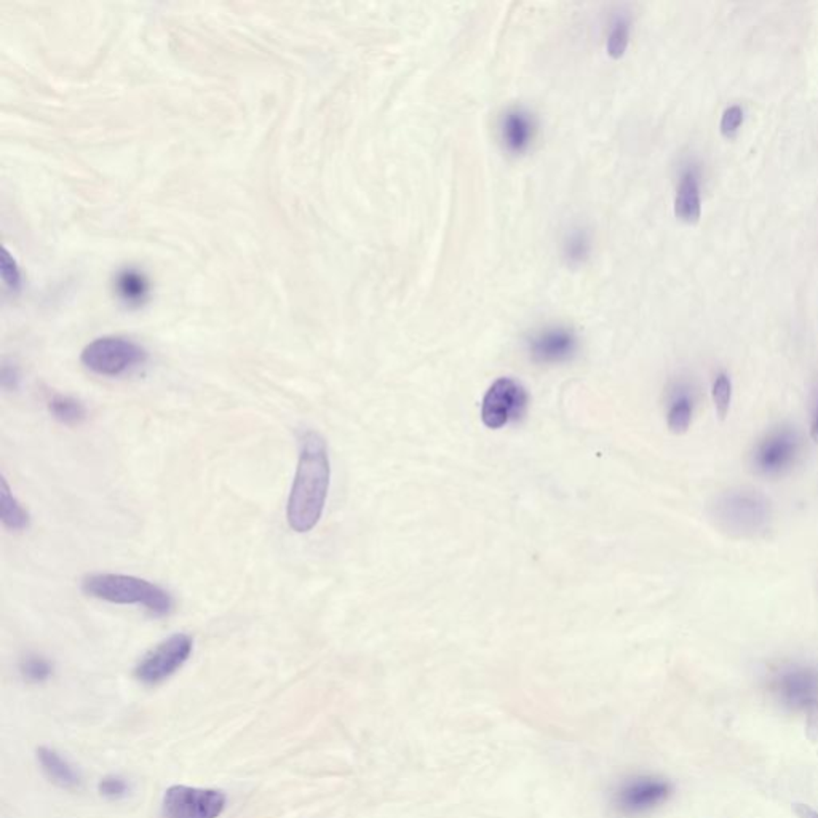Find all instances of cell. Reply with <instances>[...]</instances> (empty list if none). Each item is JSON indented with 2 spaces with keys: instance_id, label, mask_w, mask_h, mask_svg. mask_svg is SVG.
<instances>
[{
  "instance_id": "obj_1",
  "label": "cell",
  "mask_w": 818,
  "mask_h": 818,
  "mask_svg": "<svg viewBox=\"0 0 818 818\" xmlns=\"http://www.w3.org/2000/svg\"><path fill=\"white\" fill-rule=\"evenodd\" d=\"M328 446L318 432H306L301 438L298 468L291 486L286 520L293 531L309 533L318 525L328 498Z\"/></svg>"
},
{
  "instance_id": "obj_2",
  "label": "cell",
  "mask_w": 818,
  "mask_h": 818,
  "mask_svg": "<svg viewBox=\"0 0 818 818\" xmlns=\"http://www.w3.org/2000/svg\"><path fill=\"white\" fill-rule=\"evenodd\" d=\"M82 590L88 597L115 605L143 606L155 616H167L173 609V599L167 590L133 575L93 574L85 577Z\"/></svg>"
},
{
  "instance_id": "obj_3",
  "label": "cell",
  "mask_w": 818,
  "mask_h": 818,
  "mask_svg": "<svg viewBox=\"0 0 818 818\" xmlns=\"http://www.w3.org/2000/svg\"><path fill=\"white\" fill-rule=\"evenodd\" d=\"M673 787L656 775H635L622 781L612 793V807L622 817H644L668 801Z\"/></svg>"
},
{
  "instance_id": "obj_4",
  "label": "cell",
  "mask_w": 818,
  "mask_h": 818,
  "mask_svg": "<svg viewBox=\"0 0 818 818\" xmlns=\"http://www.w3.org/2000/svg\"><path fill=\"white\" fill-rule=\"evenodd\" d=\"M145 349L130 339L101 337L85 347L82 363L96 375L120 376L145 363Z\"/></svg>"
},
{
  "instance_id": "obj_5",
  "label": "cell",
  "mask_w": 818,
  "mask_h": 818,
  "mask_svg": "<svg viewBox=\"0 0 818 818\" xmlns=\"http://www.w3.org/2000/svg\"><path fill=\"white\" fill-rule=\"evenodd\" d=\"M529 393L512 377H500L491 385L483 398V424L490 428H502L521 419L528 411Z\"/></svg>"
},
{
  "instance_id": "obj_6",
  "label": "cell",
  "mask_w": 818,
  "mask_h": 818,
  "mask_svg": "<svg viewBox=\"0 0 818 818\" xmlns=\"http://www.w3.org/2000/svg\"><path fill=\"white\" fill-rule=\"evenodd\" d=\"M192 648H194V641L191 636L184 635V633L169 636L141 658V662L135 670V676L147 686H153L161 681L169 680L171 674L177 673L178 670L189 660Z\"/></svg>"
},
{
  "instance_id": "obj_7",
  "label": "cell",
  "mask_w": 818,
  "mask_h": 818,
  "mask_svg": "<svg viewBox=\"0 0 818 818\" xmlns=\"http://www.w3.org/2000/svg\"><path fill=\"white\" fill-rule=\"evenodd\" d=\"M226 807V796L216 789L171 787L163 797L167 818H218Z\"/></svg>"
},
{
  "instance_id": "obj_8",
  "label": "cell",
  "mask_w": 818,
  "mask_h": 818,
  "mask_svg": "<svg viewBox=\"0 0 818 818\" xmlns=\"http://www.w3.org/2000/svg\"><path fill=\"white\" fill-rule=\"evenodd\" d=\"M577 352V336L573 329L550 326L535 333L529 341V353L537 363L557 365L573 359Z\"/></svg>"
},
{
  "instance_id": "obj_9",
  "label": "cell",
  "mask_w": 818,
  "mask_h": 818,
  "mask_svg": "<svg viewBox=\"0 0 818 818\" xmlns=\"http://www.w3.org/2000/svg\"><path fill=\"white\" fill-rule=\"evenodd\" d=\"M500 141L510 153H525L535 138L534 117L528 111L513 107L500 119Z\"/></svg>"
},
{
  "instance_id": "obj_10",
  "label": "cell",
  "mask_w": 818,
  "mask_h": 818,
  "mask_svg": "<svg viewBox=\"0 0 818 818\" xmlns=\"http://www.w3.org/2000/svg\"><path fill=\"white\" fill-rule=\"evenodd\" d=\"M38 763L42 765V771L45 773L46 777L54 781V785L62 788H76L80 783V777L76 773V769L62 759L54 749L42 748L37 749Z\"/></svg>"
},
{
  "instance_id": "obj_11",
  "label": "cell",
  "mask_w": 818,
  "mask_h": 818,
  "mask_svg": "<svg viewBox=\"0 0 818 818\" xmlns=\"http://www.w3.org/2000/svg\"><path fill=\"white\" fill-rule=\"evenodd\" d=\"M817 681L804 674H788L787 680L781 682V696L785 704L793 708H804L818 700Z\"/></svg>"
},
{
  "instance_id": "obj_12",
  "label": "cell",
  "mask_w": 818,
  "mask_h": 818,
  "mask_svg": "<svg viewBox=\"0 0 818 818\" xmlns=\"http://www.w3.org/2000/svg\"><path fill=\"white\" fill-rule=\"evenodd\" d=\"M674 213L680 218L681 221L692 222L698 221L700 218V192L697 186L694 175H684L681 179L676 200H674Z\"/></svg>"
},
{
  "instance_id": "obj_13",
  "label": "cell",
  "mask_w": 818,
  "mask_h": 818,
  "mask_svg": "<svg viewBox=\"0 0 818 818\" xmlns=\"http://www.w3.org/2000/svg\"><path fill=\"white\" fill-rule=\"evenodd\" d=\"M115 290L125 304L141 306L145 304L149 294V282L143 272H138L135 269H125L117 276Z\"/></svg>"
},
{
  "instance_id": "obj_14",
  "label": "cell",
  "mask_w": 818,
  "mask_h": 818,
  "mask_svg": "<svg viewBox=\"0 0 818 818\" xmlns=\"http://www.w3.org/2000/svg\"><path fill=\"white\" fill-rule=\"evenodd\" d=\"M0 518L12 531H24L29 526V513L18 502L4 478L0 482Z\"/></svg>"
},
{
  "instance_id": "obj_15",
  "label": "cell",
  "mask_w": 818,
  "mask_h": 818,
  "mask_svg": "<svg viewBox=\"0 0 818 818\" xmlns=\"http://www.w3.org/2000/svg\"><path fill=\"white\" fill-rule=\"evenodd\" d=\"M48 409L56 421L74 426L85 419L87 409L85 406L76 400V398L68 397V395H54L48 401Z\"/></svg>"
},
{
  "instance_id": "obj_16",
  "label": "cell",
  "mask_w": 818,
  "mask_h": 818,
  "mask_svg": "<svg viewBox=\"0 0 818 818\" xmlns=\"http://www.w3.org/2000/svg\"><path fill=\"white\" fill-rule=\"evenodd\" d=\"M690 421H692V405H690V401L686 397L676 398L672 406H670L668 416H666V424H668L670 432H673L676 435L686 434L689 426H690Z\"/></svg>"
},
{
  "instance_id": "obj_17",
  "label": "cell",
  "mask_w": 818,
  "mask_h": 818,
  "mask_svg": "<svg viewBox=\"0 0 818 818\" xmlns=\"http://www.w3.org/2000/svg\"><path fill=\"white\" fill-rule=\"evenodd\" d=\"M24 680L29 682H44L52 676V664L40 656H28L20 665Z\"/></svg>"
},
{
  "instance_id": "obj_18",
  "label": "cell",
  "mask_w": 818,
  "mask_h": 818,
  "mask_svg": "<svg viewBox=\"0 0 818 818\" xmlns=\"http://www.w3.org/2000/svg\"><path fill=\"white\" fill-rule=\"evenodd\" d=\"M731 401H732V384L726 375H719L716 381L713 384V403L716 408L719 419L724 421L731 409Z\"/></svg>"
},
{
  "instance_id": "obj_19",
  "label": "cell",
  "mask_w": 818,
  "mask_h": 818,
  "mask_svg": "<svg viewBox=\"0 0 818 818\" xmlns=\"http://www.w3.org/2000/svg\"><path fill=\"white\" fill-rule=\"evenodd\" d=\"M628 36H630V28H628L627 20L619 18L614 28L611 29V36L607 38V50L612 56H620L625 52L628 45Z\"/></svg>"
},
{
  "instance_id": "obj_20",
  "label": "cell",
  "mask_w": 818,
  "mask_h": 818,
  "mask_svg": "<svg viewBox=\"0 0 818 818\" xmlns=\"http://www.w3.org/2000/svg\"><path fill=\"white\" fill-rule=\"evenodd\" d=\"M742 122H743L742 107L740 106L727 107L726 111H724V114H723V119H721V125H719V128H721V133H723L724 136H727V138H731V136H734L735 133L739 131V128H740V125H742Z\"/></svg>"
},
{
  "instance_id": "obj_21",
  "label": "cell",
  "mask_w": 818,
  "mask_h": 818,
  "mask_svg": "<svg viewBox=\"0 0 818 818\" xmlns=\"http://www.w3.org/2000/svg\"><path fill=\"white\" fill-rule=\"evenodd\" d=\"M127 791H128V785L120 777L112 775V777H106V779L101 781L100 793L109 797V799L123 797V796L127 795Z\"/></svg>"
},
{
  "instance_id": "obj_22",
  "label": "cell",
  "mask_w": 818,
  "mask_h": 818,
  "mask_svg": "<svg viewBox=\"0 0 818 818\" xmlns=\"http://www.w3.org/2000/svg\"><path fill=\"white\" fill-rule=\"evenodd\" d=\"M2 277H4V280H5V284L8 286H12V288L20 286V280H21L20 269H18L15 260L10 256V252L7 250H4V252H2Z\"/></svg>"
},
{
  "instance_id": "obj_23",
  "label": "cell",
  "mask_w": 818,
  "mask_h": 818,
  "mask_svg": "<svg viewBox=\"0 0 818 818\" xmlns=\"http://www.w3.org/2000/svg\"><path fill=\"white\" fill-rule=\"evenodd\" d=\"M806 737L809 742L818 743V700L806 706Z\"/></svg>"
},
{
  "instance_id": "obj_24",
  "label": "cell",
  "mask_w": 818,
  "mask_h": 818,
  "mask_svg": "<svg viewBox=\"0 0 818 818\" xmlns=\"http://www.w3.org/2000/svg\"><path fill=\"white\" fill-rule=\"evenodd\" d=\"M2 385L5 389H16L18 387V383H20V376L16 373V369L13 368L4 367L2 368Z\"/></svg>"
},
{
  "instance_id": "obj_25",
  "label": "cell",
  "mask_w": 818,
  "mask_h": 818,
  "mask_svg": "<svg viewBox=\"0 0 818 818\" xmlns=\"http://www.w3.org/2000/svg\"><path fill=\"white\" fill-rule=\"evenodd\" d=\"M793 809L797 818H818V812L807 804L796 803Z\"/></svg>"
},
{
  "instance_id": "obj_26",
  "label": "cell",
  "mask_w": 818,
  "mask_h": 818,
  "mask_svg": "<svg viewBox=\"0 0 818 818\" xmlns=\"http://www.w3.org/2000/svg\"><path fill=\"white\" fill-rule=\"evenodd\" d=\"M811 436L812 440H814L815 443H818V413L817 416H815V419H814V424H812Z\"/></svg>"
}]
</instances>
